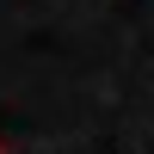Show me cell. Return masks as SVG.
I'll return each instance as SVG.
<instances>
[{
	"mask_svg": "<svg viewBox=\"0 0 154 154\" xmlns=\"http://www.w3.org/2000/svg\"><path fill=\"white\" fill-rule=\"evenodd\" d=\"M0 154H6V142H0Z\"/></svg>",
	"mask_w": 154,
	"mask_h": 154,
	"instance_id": "1",
	"label": "cell"
}]
</instances>
